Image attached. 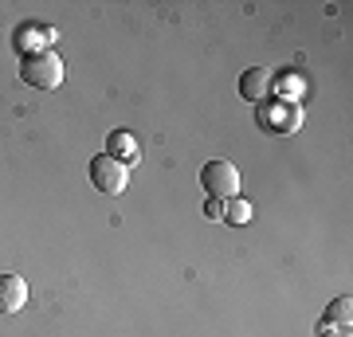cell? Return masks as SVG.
Instances as JSON below:
<instances>
[{
    "label": "cell",
    "instance_id": "obj_1",
    "mask_svg": "<svg viewBox=\"0 0 353 337\" xmlns=\"http://www.w3.org/2000/svg\"><path fill=\"white\" fill-rule=\"evenodd\" d=\"M20 79H24L28 87H36V90L63 87V55H55L51 48L28 51L24 59H20Z\"/></svg>",
    "mask_w": 353,
    "mask_h": 337
},
{
    "label": "cell",
    "instance_id": "obj_2",
    "mask_svg": "<svg viewBox=\"0 0 353 337\" xmlns=\"http://www.w3.org/2000/svg\"><path fill=\"white\" fill-rule=\"evenodd\" d=\"M201 185H204V192L208 196H216V200H236L240 196V169L232 161H208L201 169Z\"/></svg>",
    "mask_w": 353,
    "mask_h": 337
},
{
    "label": "cell",
    "instance_id": "obj_3",
    "mask_svg": "<svg viewBox=\"0 0 353 337\" xmlns=\"http://www.w3.org/2000/svg\"><path fill=\"white\" fill-rule=\"evenodd\" d=\"M90 185L106 192V196H118V192H126L130 185V165L114 161L110 153H99L94 161H90Z\"/></svg>",
    "mask_w": 353,
    "mask_h": 337
},
{
    "label": "cell",
    "instance_id": "obj_4",
    "mask_svg": "<svg viewBox=\"0 0 353 337\" xmlns=\"http://www.w3.org/2000/svg\"><path fill=\"white\" fill-rule=\"evenodd\" d=\"M28 306V283L24 275H0V314H16Z\"/></svg>",
    "mask_w": 353,
    "mask_h": 337
},
{
    "label": "cell",
    "instance_id": "obj_5",
    "mask_svg": "<svg viewBox=\"0 0 353 337\" xmlns=\"http://www.w3.org/2000/svg\"><path fill=\"white\" fill-rule=\"evenodd\" d=\"M259 122H263L267 130L294 134V130H299V122H303V114H299V106H283V102H275V106H263V118H259Z\"/></svg>",
    "mask_w": 353,
    "mask_h": 337
},
{
    "label": "cell",
    "instance_id": "obj_6",
    "mask_svg": "<svg viewBox=\"0 0 353 337\" xmlns=\"http://www.w3.org/2000/svg\"><path fill=\"white\" fill-rule=\"evenodd\" d=\"M106 153H110L114 161H122V165H134V161L141 157L138 138H134L130 130H114L110 138H106Z\"/></svg>",
    "mask_w": 353,
    "mask_h": 337
},
{
    "label": "cell",
    "instance_id": "obj_7",
    "mask_svg": "<svg viewBox=\"0 0 353 337\" xmlns=\"http://www.w3.org/2000/svg\"><path fill=\"white\" fill-rule=\"evenodd\" d=\"M267 90H271V71H267V67H252V71L240 75V94L248 102H263Z\"/></svg>",
    "mask_w": 353,
    "mask_h": 337
},
{
    "label": "cell",
    "instance_id": "obj_8",
    "mask_svg": "<svg viewBox=\"0 0 353 337\" xmlns=\"http://www.w3.org/2000/svg\"><path fill=\"white\" fill-rule=\"evenodd\" d=\"M350 318H353L350 294H345V298H334V302H330V310H326V318H322V329H334V325L350 329Z\"/></svg>",
    "mask_w": 353,
    "mask_h": 337
},
{
    "label": "cell",
    "instance_id": "obj_9",
    "mask_svg": "<svg viewBox=\"0 0 353 337\" xmlns=\"http://www.w3.org/2000/svg\"><path fill=\"white\" fill-rule=\"evenodd\" d=\"M224 220L228 224H248V220H252V204H248V200H224Z\"/></svg>",
    "mask_w": 353,
    "mask_h": 337
},
{
    "label": "cell",
    "instance_id": "obj_10",
    "mask_svg": "<svg viewBox=\"0 0 353 337\" xmlns=\"http://www.w3.org/2000/svg\"><path fill=\"white\" fill-rule=\"evenodd\" d=\"M204 216H208V220H224V200L208 196V204H204Z\"/></svg>",
    "mask_w": 353,
    "mask_h": 337
},
{
    "label": "cell",
    "instance_id": "obj_11",
    "mask_svg": "<svg viewBox=\"0 0 353 337\" xmlns=\"http://www.w3.org/2000/svg\"><path fill=\"white\" fill-rule=\"evenodd\" d=\"M322 334L326 337H350V329H338V334H334V329H322Z\"/></svg>",
    "mask_w": 353,
    "mask_h": 337
}]
</instances>
